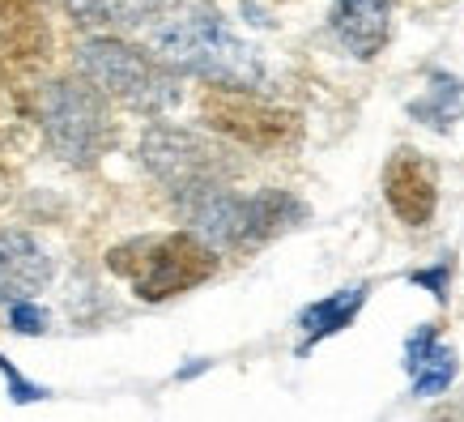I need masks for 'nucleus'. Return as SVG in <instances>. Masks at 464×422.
Returning <instances> with one entry per match:
<instances>
[{"label": "nucleus", "instance_id": "obj_7", "mask_svg": "<svg viewBox=\"0 0 464 422\" xmlns=\"http://www.w3.org/2000/svg\"><path fill=\"white\" fill-rule=\"evenodd\" d=\"M141 158L175 197H192V192H205V188H218V183H226L239 171L222 145H213V141L197 137V132H183V128L145 132Z\"/></svg>", "mask_w": 464, "mask_h": 422}, {"label": "nucleus", "instance_id": "obj_19", "mask_svg": "<svg viewBox=\"0 0 464 422\" xmlns=\"http://www.w3.org/2000/svg\"><path fill=\"white\" fill-rule=\"evenodd\" d=\"M418 281H426V286H435V295H439V299L448 295V290H443V281H448V273H443V269H435V273H418Z\"/></svg>", "mask_w": 464, "mask_h": 422}, {"label": "nucleus", "instance_id": "obj_12", "mask_svg": "<svg viewBox=\"0 0 464 422\" xmlns=\"http://www.w3.org/2000/svg\"><path fill=\"white\" fill-rule=\"evenodd\" d=\"M77 26L85 30H132L158 17L167 0H64Z\"/></svg>", "mask_w": 464, "mask_h": 422}, {"label": "nucleus", "instance_id": "obj_5", "mask_svg": "<svg viewBox=\"0 0 464 422\" xmlns=\"http://www.w3.org/2000/svg\"><path fill=\"white\" fill-rule=\"evenodd\" d=\"M77 64H82V73L99 85L107 99L124 103L132 112L158 115L179 99L175 77H170L158 60H150L145 52H137V47H128V43H120V39L85 43L82 52H77Z\"/></svg>", "mask_w": 464, "mask_h": 422}, {"label": "nucleus", "instance_id": "obj_16", "mask_svg": "<svg viewBox=\"0 0 464 422\" xmlns=\"http://www.w3.org/2000/svg\"><path fill=\"white\" fill-rule=\"evenodd\" d=\"M22 128H26V103H22L14 85L0 77V145H9Z\"/></svg>", "mask_w": 464, "mask_h": 422}, {"label": "nucleus", "instance_id": "obj_4", "mask_svg": "<svg viewBox=\"0 0 464 422\" xmlns=\"http://www.w3.org/2000/svg\"><path fill=\"white\" fill-rule=\"evenodd\" d=\"M39 120L47 145L69 167H94L115 145V124L107 112V94L90 82H52L39 94Z\"/></svg>", "mask_w": 464, "mask_h": 422}, {"label": "nucleus", "instance_id": "obj_2", "mask_svg": "<svg viewBox=\"0 0 464 422\" xmlns=\"http://www.w3.org/2000/svg\"><path fill=\"white\" fill-rule=\"evenodd\" d=\"M111 273L137 290L145 303H162L170 295H183L218 273V248L200 240L197 231H175V235H141L111 248L107 256Z\"/></svg>", "mask_w": 464, "mask_h": 422}, {"label": "nucleus", "instance_id": "obj_3", "mask_svg": "<svg viewBox=\"0 0 464 422\" xmlns=\"http://www.w3.org/2000/svg\"><path fill=\"white\" fill-rule=\"evenodd\" d=\"M183 218L192 222L200 240L218 248V252H239V248H256V243L273 240L277 231L303 218V205L285 192H256V197H239L226 183L179 197Z\"/></svg>", "mask_w": 464, "mask_h": 422}, {"label": "nucleus", "instance_id": "obj_11", "mask_svg": "<svg viewBox=\"0 0 464 422\" xmlns=\"http://www.w3.org/2000/svg\"><path fill=\"white\" fill-rule=\"evenodd\" d=\"M333 30L345 43V52H353L358 60L380 56L392 34V0H337Z\"/></svg>", "mask_w": 464, "mask_h": 422}, {"label": "nucleus", "instance_id": "obj_17", "mask_svg": "<svg viewBox=\"0 0 464 422\" xmlns=\"http://www.w3.org/2000/svg\"><path fill=\"white\" fill-rule=\"evenodd\" d=\"M14 329L17 333H43L47 329V311L30 308V303H14Z\"/></svg>", "mask_w": 464, "mask_h": 422}, {"label": "nucleus", "instance_id": "obj_15", "mask_svg": "<svg viewBox=\"0 0 464 422\" xmlns=\"http://www.w3.org/2000/svg\"><path fill=\"white\" fill-rule=\"evenodd\" d=\"M460 112H464V85L456 82V77H435V82H430V94H426L422 103H413V115L426 120L430 128H439V132H448V128L460 120Z\"/></svg>", "mask_w": 464, "mask_h": 422}, {"label": "nucleus", "instance_id": "obj_20", "mask_svg": "<svg viewBox=\"0 0 464 422\" xmlns=\"http://www.w3.org/2000/svg\"><path fill=\"white\" fill-rule=\"evenodd\" d=\"M9 188H14V180H9V171L0 167V205H5V197H9Z\"/></svg>", "mask_w": 464, "mask_h": 422}, {"label": "nucleus", "instance_id": "obj_10", "mask_svg": "<svg viewBox=\"0 0 464 422\" xmlns=\"http://www.w3.org/2000/svg\"><path fill=\"white\" fill-rule=\"evenodd\" d=\"M52 278V256L26 231H0V308L26 303Z\"/></svg>", "mask_w": 464, "mask_h": 422}, {"label": "nucleus", "instance_id": "obj_14", "mask_svg": "<svg viewBox=\"0 0 464 422\" xmlns=\"http://www.w3.org/2000/svg\"><path fill=\"white\" fill-rule=\"evenodd\" d=\"M366 299V286H345V290H337L333 299H324V303H315V308L303 311V329H307L311 341L328 338V333H337V329H345V324L353 320V311L362 308Z\"/></svg>", "mask_w": 464, "mask_h": 422}, {"label": "nucleus", "instance_id": "obj_13", "mask_svg": "<svg viewBox=\"0 0 464 422\" xmlns=\"http://www.w3.org/2000/svg\"><path fill=\"white\" fill-rule=\"evenodd\" d=\"M409 371H413V388L422 397H435L443 393L456 376V354L435 346V333L426 329L418 338L409 341Z\"/></svg>", "mask_w": 464, "mask_h": 422}, {"label": "nucleus", "instance_id": "obj_9", "mask_svg": "<svg viewBox=\"0 0 464 422\" xmlns=\"http://www.w3.org/2000/svg\"><path fill=\"white\" fill-rule=\"evenodd\" d=\"M52 56V26L39 0H0V69H34Z\"/></svg>", "mask_w": 464, "mask_h": 422}, {"label": "nucleus", "instance_id": "obj_18", "mask_svg": "<svg viewBox=\"0 0 464 422\" xmlns=\"http://www.w3.org/2000/svg\"><path fill=\"white\" fill-rule=\"evenodd\" d=\"M0 371H5V380L14 384V397H17V401H34V397H43V388H34V384H26V380H22V376H17V371H14V367L5 363V358H0Z\"/></svg>", "mask_w": 464, "mask_h": 422}, {"label": "nucleus", "instance_id": "obj_6", "mask_svg": "<svg viewBox=\"0 0 464 422\" xmlns=\"http://www.w3.org/2000/svg\"><path fill=\"white\" fill-rule=\"evenodd\" d=\"M200 115L205 124L218 128L222 137L239 141L247 150H260V154H277V150H290L303 132V120L285 107H273V103L256 99L252 90H239V85H209L200 94Z\"/></svg>", "mask_w": 464, "mask_h": 422}, {"label": "nucleus", "instance_id": "obj_8", "mask_svg": "<svg viewBox=\"0 0 464 422\" xmlns=\"http://www.w3.org/2000/svg\"><path fill=\"white\" fill-rule=\"evenodd\" d=\"M383 197H388V205L405 226H426L435 218V201H439L435 167L422 154H413V150H396L388 171H383Z\"/></svg>", "mask_w": 464, "mask_h": 422}, {"label": "nucleus", "instance_id": "obj_1", "mask_svg": "<svg viewBox=\"0 0 464 422\" xmlns=\"http://www.w3.org/2000/svg\"><path fill=\"white\" fill-rule=\"evenodd\" d=\"M154 47L167 64L183 73H197L205 82L222 85H256L260 60L235 30L222 22V14L205 0H183L175 17H167L154 34Z\"/></svg>", "mask_w": 464, "mask_h": 422}]
</instances>
